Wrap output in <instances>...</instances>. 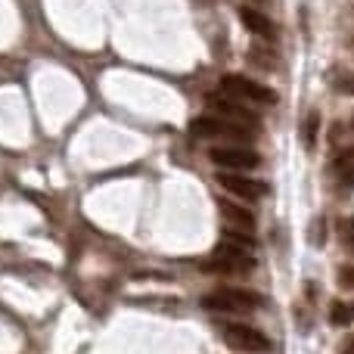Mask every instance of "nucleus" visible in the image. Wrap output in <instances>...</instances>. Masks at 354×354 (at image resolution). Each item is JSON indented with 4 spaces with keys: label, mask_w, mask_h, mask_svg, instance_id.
Listing matches in <instances>:
<instances>
[{
    "label": "nucleus",
    "mask_w": 354,
    "mask_h": 354,
    "mask_svg": "<svg viewBox=\"0 0 354 354\" xmlns=\"http://www.w3.org/2000/svg\"><path fill=\"white\" fill-rule=\"evenodd\" d=\"M351 227H354V221H351Z\"/></svg>",
    "instance_id": "17"
},
{
    "label": "nucleus",
    "mask_w": 354,
    "mask_h": 354,
    "mask_svg": "<svg viewBox=\"0 0 354 354\" xmlns=\"http://www.w3.org/2000/svg\"><path fill=\"white\" fill-rule=\"evenodd\" d=\"M339 165V174H342L345 183H354V149H348V153L342 156V159L336 162Z\"/></svg>",
    "instance_id": "13"
},
{
    "label": "nucleus",
    "mask_w": 354,
    "mask_h": 354,
    "mask_svg": "<svg viewBox=\"0 0 354 354\" xmlns=\"http://www.w3.org/2000/svg\"><path fill=\"white\" fill-rule=\"evenodd\" d=\"M221 91L227 97H236V100H249V103H277V93L264 84H255V81L243 78V75H227L221 81Z\"/></svg>",
    "instance_id": "3"
},
{
    "label": "nucleus",
    "mask_w": 354,
    "mask_h": 354,
    "mask_svg": "<svg viewBox=\"0 0 354 354\" xmlns=\"http://www.w3.org/2000/svg\"><path fill=\"white\" fill-rule=\"evenodd\" d=\"M339 283H342V286H354V268H342V270H339Z\"/></svg>",
    "instance_id": "15"
},
{
    "label": "nucleus",
    "mask_w": 354,
    "mask_h": 354,
    "mask_svg": "<svg viewBox=\"0 0 354 354\" xmlns=\"http://www.w3.org/2000/svg\"><path fill=\"white\" fill-rule=\"evenodd\" d=\"M224 339L230 348L236 351H249V354H264L270 351V339L264 333H258L255 326H245V324H230L224 326Z\"/></svg>",
    "instance_id": "4"
},
{
    "label": "nucleus",
    "mask_w": 354,
    "mask_h": 354,
    "mask_svg": "<svg viewBox=\"0 0 354 354\" xmlns=\"http://www.w3.org/2000/svg\"><path fill=\"white\" fill-rule=\"evenodd\" d=\"M330 320H333V324H336V326H345V324H348V320H351V311L342 305V301H336V305L330 308Z\"/></svg>",
    "instance_id": "14"
},
{
    "label": "nucleus",
    "mask_w": 354,
    "mask_h": 354,
    "mask_svg": "<svg viewBox=\"0 0 354 354\" xmlns=\"http://www.w3.org/2000/svg\"><path fill=\"white\" fill-rule=\"evenodd\" d=\"M252 264H255L252 252L221 243L218 249H214V258H212V264H208V270H221V274H239V270H252Z\"/></svg>",
    "instance_id": "6"
},
{
    "label": "nucleus",
    "mask_w": 354,
    "mask_h": 354,
    "mask_svg": "<svg viewBox=\"0 0 354 354\" xmlns=\"http://www.w3.org/2000/svg\"><path fill=\"white\" fill-rule=\"evenodd\" d=\"M189 134L199 137V140H214V137H245L249 128H239V124L218 115H199L189 122Z\"/></svg>",
    "instance_id": "5"
},
{
    "label": "nucleus",
    "mask_w": 354,
    "mask_h": 354,
    "mask_svg": "<svg viewBox=\"0 0 354 354\" xmlns=\"http://www.w3.org/2000/svg\"><path fill=\"white\" fill-rule=\"evenodd\" d=\"M317 131H320V115H317V112H311V115L305 118V131H301V140H305L308 153H311L314 143H317Z\"/></svg>",
    "instance_id": "11"
},
{
    "label": "nucleus",
    "mask_w": 354,
    "mask_h": 354,
    "mask_svg": "<svg viewBox=\"0 0 354 354\" xmlns=\"http://www.w3.org/2000/svg\"><path fill=\"white\" fill-rule=\"evenodd\" d=\"M202 308L218 314H245L261 308V295L249 292V289H214L202 299Z\"/></svg>",
    "instance_id": "1"
},
{
    "label": "nucleus",
    "mask_w": 354,
    "mask_h": 354,
    "mask_svg": "<svg viewBox=\"0 0 354 354\" xmlns=\"http://www.w3.org/2000/svg\"><path fill=\"white\" fill-rule=\"evenodd\" d=\"M208 109H212L218 118H227V122L239 124V128H249V131L258 128V115H255V112L245 109L243 103H233L230 97H212V100H208Z\"/></svg>",
    "instance_id": "7"
},
{
    "label": "nucleus",
    "mask_w": 354,
    "mask_h": 354,
    "mask_svg": "<svg viewBox=\"0 0 354 354\" xmlns=\"http://www.w3.org/2000/svg\"><path fill=\"white\" fill-rule=\"evenodd\" d=\"M224 243H227V245H236V249H245V252L255 249V239H252L249 233H243V230H230V227L224 230Z\"/></svg>",
    "instance_id": "12"
},
{
    "label": "nucleus",
    "mask_w": 354,
    "mask_h": 354,
    "mask_svg": "<svg viewBox=\"0 0 354 354\" xmlns=\"http://www.w3.org/2000/svg\"><path fill=\"white\" fill-rule=\"evenodd\" d=\"M218 208H221V212H224V218L230 221V224H236V227H239V230H245V233H249L252 227H255V218H252V214L245 212V208L230 205V202H227V199H221V202H218Z\"/></svg>",
    "instance_id": "10"
},
{
    "label": "nucleus",
    "mask_w": 354,
    "mask_h": 354,
    "mask_svg": "<svg viewBox=\"0 0 354 354\" xmlns=\"http://www.w3.org/2000/svg\"><path fill=\"white\" fill-rule=\"evenodd\" d=\"M351 311H354V308H351Z\"/></svg>",
    "instance_id": "18"
},
{
    "label": "nucleus",
    "mask_w": 354,
    "mask_h": 354,
    "mask_svg": "<svg viewBox=\"0 0 354 354\" xmlns=\"http://www.w3.org/2000/svg\"><path fill=\"white\" fill-rule=\"evenodd\" d=\"M218 183L227 189V193L239 196V199H261V196L268 193V183L252 180V177H243V174H233V171H221Z\"/></svg>",
    "instance_id": "8"
},
{
    "label": "nucleus",
    "mask_w": 354,
    "mask_h": 354,
    "mask_svg": "<svg viewBox=\"0 0 354 354\" xmlns=\"http://www.w3.org/2000/svg\"><path fill=\"white\" fill-rule=\"evenodd\" d=\"M208 159L218 168H224V171H252V168H258L261 156L249 147H214L208 153Z\"/></svg>",
    "instance_id": "2"
},
{
    "label": "nucleus",
    "mask_w": 354,
    "mask_h": 354,
    "mask_svg": "<svg viewBox=\"0 0 354 354\" xmlns=\"http://www.w3.org/2000/svg\"><path fill=\"white\" fill-rule=\"evenodd\" d=\"M239 22H243L245 28L252 31V35L264 37V41H274V37H277V28H274V22H270V19L264 16V12L252 10V6H243V10H239Z\"/></svg>",
    "instance_id": "9"
},
{
    "label": "nucleus",
    "mask_w": 354,
    "mask_h": 354,
    "mask_svg": "<svg viewBox=\"0 0 354 354\" xmlns=\"http://www.w3.org/2000/svg\"><path fill=\"white\" fill-rule=\"evenodd\" d=\"M342 354H354V336L348 339V345H345V348H342Z\"/></svg>",
    "instance_id": "16"
}]
</instances>
